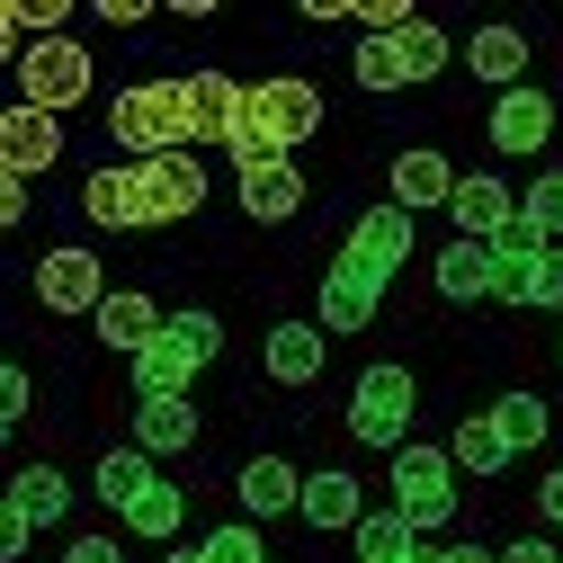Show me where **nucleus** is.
Masks as SVG:
<instances>
[{"label": "nucleus", "mask_w": 563, "mask_h": 563, "mask_svg": "<svg viewBox=\"0 0 563 563\" xmlns=\"http://www.w3.org/2000/svg\"><path fill=\"white\" fill-rule=\"evenodd\" d=\"M394 206H402V216H420V206H456V170L439 153H402L394 162Z\"/></svg>", "instance_id": "nucleus-18"}, {"label": "nucleus", "mask_w": 563, "mask_h": 563, "mask_svg": "<svg viewBox=\"0 0 563 563\" xmlns=\"http://www.w3.org/2000/svg\"><path fill=\"white\" fill-rule=\"evenodd\" d=\"M519 216H528V224H537V233H545V242H554V233H563V170H545V179H537V188H528V197H519Z\"/></svg>", "instance_id": "nucleus-32"}, {"label": "nucleus", "mask_w": 563, "mask_h": 563, "mask_svg": "<svg viewBox=\"0 0 563 563\" xmlns=\"http://www.w3.org/2000/svg\"><path fill=\"white\" fill-rule=\"evenodd\" d=\"M27 537H36V519H27V510H0V554L19 563V554H27Z\"/></svg>", "instance_id": "nucleus-34"}, {"label": "nucleus", "mask_w": 563, "mask_h": 563, "mask_svg": "<svg viewBox=\"0 0 563 563\" xmlns=\"http://www.w3.org/2000/svg\"><path fill=\"white\" fill-rule=\"evenodd\" d=\"M179 519H188V501H179L170 483H162V492H144V501L125 510V528H134V537H153V545H170V537H179Z\"/></svg>", "instance_id": "nucleus-28"}, {"label": "nucleus", "mask_w": 563, "mask_h": 563, "mask_svg": "<svg viewBox=\"0 0 563 563\" xmlns=\"http://www.w3.org/2000/svg\"><path fill=\"white\" fill-rule=\"evenodd\" d=\"M448 216H456V242H492V233L519 216V197L483 170V179H456V206H448Z\"/></svg>", "instance_id": "nucleus-13"}, {"label": "nucleus", "mask_w": 563, "mask_h": 563, "mask_svg": "<svg viewBox=\"0 0 563 563\" xmlns=\"http://www.w3.org/2000/svg\"><path fill=\"white\" fill-rule=\"evenodd\" d=\"M162 563H206V545H170V554H162Z\"/></svg>", "instance_id": "nucleus-40"}, {"label": "nucleus", "mask_w": 563, "mask_h": 563, "mask_svg": "<svg viewBox=\"0 0 563 563\" xmlns=\"http://www.w3.org/2000/svg\"><path fill=\"white\" fill-rule=\"evenodd\" d=\"M501 563H563L554 545H537V537H519V545H501Z\"/></svg>", "instance_id": "nucleus-38"}, {"label": "nucleus", "mask_w": 563, "mask_h": 563, "mask_svg": "<svg viewBox=\"0 0 563 563\" xmlns=\"http://www.w3.org/2000/svg\"><path fill=\"white\" fill-rule=\"evenodd\" d=\"M162 340H179L188 358L206 367V358H216V349H224V322H216V313H170V322H162Z\"/></svg>", "instance_id": "nucleus-30"}, {"label": "nucleus", "mask_w": 563, "mask_h": 563, "mask_svg": "<svg viewBox=\"0 0 563 563\" xmlns=\"http://www.w3.org/2000/svg\"><path fill=\"white\" fill-rule=\"evenodd\" d=\"M492 420H501V439H510V448H537V439L554 430V411H545L537 394H501V402H492Z\"/></svg>", "instance_id": "nucleus-27"}, {"label": "nucleus", "mask_w": 563, "mask_h": 563, "mask_svg": "<svg viewBox=\"0 0 563 563\" xmlns=\"http://www.w3.org/2000/svg\"><path fill=\"white\" fill-rule=\"evenodd\" d=\"M206 206V162L197 153H162V162H125V170H90L81 216L108 233H144V224H179Z\"/></svg>", "instance_id": "nucleus-1"}, {"label": "nucleus", "mask_w": 563, "mask_h": 563, "mask_svg": "<svg viewBox=\"0 0 563 563\" xmlns=\"http://www.w3.org/2000/svg\"><path fill=\"white\" fill-rule=\"evenodd\" d=\"M19 73H27V108H45V117H63V108H81V90H90V54L81 45H36V54H19Z\"/></svg>", "instance_id": "nucleus-6"}, {"label": "nucleus", "mask_w": 563, "mask_h": 563, "mask_svg": "<svg viewBox=\"0 0 563 563\" xmlns=\"http://www.w3.org/2000/svg\"><path fill=\"white\" fill-rule=\"evenodd\" d=\"M63 153V117H45V108H10V144H0V179H36L45 162Z\"/></svg>", "instance_id": "nucleus-9"}, {"label": "nucleus", "mask_w": 563, "mask_h": 563, "mask_svg": "<svg viewBox=\"0 0 563 563\" xmlns=\"http://www.w3.org/2000/svg\"><path fill=\"white\" fill-rule=\"evenodd\" d=\"M144 492H162V474H153L144 448H108V456H99V501H108V510H134Z\"/></svg>", "instance_id": "nucleus-21"}, {"label": "nucleus", "mask_w": 563, "mask_h": 563, "mask_svg": "<svg viewBox=\"0 0 563 563\" xmlns=\"http://www.w3.org/2000/svg\"><path fill=\"white\" fill-rule=\"evenodd\" d=\"M305 519L331 528V537L358 528V474H340V465H331V474H305Z\"/></svg>", "instance_id": "nucleus-22"}, {"label": "nucleus", "mask_w": 563, "mask_h": 563, "mask_svg": "<svg viewBox=\"0 0 563 563\" xmlns=\"http://www.w3.org/2000/svg\"><path fill=\"white\" fill-rule=\"evenodd\" d=\"M10 510H27L36 528L63 519V510H73V483H63V465H27V474L10 483Z\"/></svg>", "instance_id": "nucleus-25"}, {"label": "nucleus", "mask_w": 563, "mask_h": 563, "mask_svg": "<svg viewBox=\"0 0 563 563\" xmlns=\"http://www.w3.org/2000/svg\"><path fill=\"white\" fill-rule=\"evenodd\" d=\"M0 420H27V376L0 367Z\"/></svg>", "instance_id": "nucleus-36"}, {"label": "nucleus", "mask_w": 563, "mask_h": 563, "mask_svg": "<svg viewBox=\"0 0 563 563\" xmlns=\"http://www.w3.org/2000/svg\"><path fill=\"white\" fill-rule=\"evenodd\" d=\"M188 385H197V358L179 340H153L144 358H134V402H179Z\"/></svg>", "instance_id": "nucleus-17"}, {"label": "nucleus", "mask_w": 563, "mask_h": 563, "mask_svg": "<svg viewBox=\"0 0 563 563\" xmlns=\"http://www.w3.org/2000/svg\"><path fill=\"white\" fill-rule=\"evenodd\" d=\"M402 63H411V81H430V73H448V36H439L430 19H411V27H402Z\"/></svg>", "instance_id": "nucleus-31"}, {"label": "nucleus", "mask_w": 563, "mask_h": 563, "mask_svg": "<svg viewBox=\"0 0 563 563\" xmlns=\"http://www.w3.org/2000/svg\"><path fill=\"white\" fill-rule=\"evenodd\" d=\"M439 296H456V305L492 296V242H448L439 251Z\"/></svg>", "instance_id": "nucleus-23"}, {"label": "nucleus", "mask_w": 563, "mask_h": 563, "mask_svg": "<svg viewBox=\"0 0 563 563\" xmlns=\"http://www.w3.org/2000/svg\"><path fill=\"white\" fill-rule=\"evenodd\" d=\"M90 322H99V340H108V349H125V358H144V349L162 340V322H170V313H153V296H134V287H125V296L108 287V305H99Z\"/></svg>", "instance_id": "nucleus-11"}, {"label": "nucleus", "mask_w": 563, "mask_h": 563, "mask_svg": "<svg viewBox=\"0 0 563 563\" xmlns=\"http://www.w3.org/2000/svg\"><path fill=\"white\" fill-rule=\"evenodd\" d=\"M448 456H456L465 474H501L519 448L501 439V420H492V411H474V420H456V448H448Z\"/></svg>", "instance_id": "nucleus-24"}, {"label": "nucleus", "mask_w": 563, "mask_h": 563, "mask_svg": "<svg viewBox=\"0 0 563 563\" xmlns=\"http://www.w3.org/2000/svg\"><path fill=\"white\" fill-rule=\"evenodd\" d=\"M358 81H367V90H402V81H411V63H402V27H385V36L358 45Z\"/></svg>", "instance_id": "nucleus-26"}, {"label": "nucleus", "mask_w": 563, "mask_h": 563, "mask_svg": "<svg viewBox=\"0 0 563 563\" xmlns=\"http://www.w3.org/2000/svg\"><path fill=\"white\" fill-rule=\"evenodd\" d=\"M313 125H322V90H313V81H260V90H242L233 153H242V170H251V162H287Z\"/></svg>", "instance_id": "nucleus-2"}, {"label": "nucleus", "mask_w": 563, "mask_h": 563, "mask_svg": "<svg viewBox=\"0 0 563 563\" xmlns=\"http://www.w3.org/2000/svg\"><path fill=\"white\" fill-rule=\"evenodd\" d=\"M63 563H125V545H117V537H73Z\"/></svg>", "instance_id": "nucleus-35"}, {"label": "nucleus", "mask_w": 563, "mask_h": 563, "mask_svg": "<svg viewBox=\"0 0 563 563\" xmlns=\"http://www.w3.org/2000/svg\"><path fill=\"white\" fill-rule=\"evenodd\" d=\"M420 545V528L402 519V510H385V519H358V563H394V554H411Z\"/></svg>", "instance_id": "nucleus-29"}, {"label": "nucleus", "mask_w": 563, "mask_h": 563, "mask_svg": "<svg viewBox=\"0 0 563 563\" xmlns=\"http://www.w3.org/2000/svg\"><path fill=\"white\" fill-rule=\"evenodd\" d=\"M108 134L125 144V162H162V153H179L188 134H197V99H188V81H144V90H125V99L108 108Z\"/></svg>", "instance_id": "nucleus-3"}, {"label": "nucleus", "mask_w": 563, "mask_h": 563, "mask_svg": "<svg viewBox=\"0 0 563 563\" xmlns=\"http://www.w3.org/2000/svg\"><path fill=\"white\" fill-rule=\"evenodd\" d=\"M537 510L563 528V465H545V483H537Z\"/></svg>", "instance_id": "nucleus-37"}, {"label": "nucleus", "mask_w": 563, "mask_h": 563, "mask_svg": "<svg viewBox=\"0 0 563 563\" xmlns=\"http://www.w3.org/2000/svg\"><path fill=\"white\" fill-rule=\"evenodd\" d=\"M411 411H420L411 367H367L358 394H349V430H358L367 448H411Z\"/></svg>", "instance_id": "nucleus-4"}, {"label": "nucleus", "mask_w": 563, "mask_h": 563, "mask_svg": "<svg viewBox=\"0 0 563 563\" xmlns=\"http://www.w3.org/2000/svg\"><path fill=\"white\" fill-rule=\"evenodd\" d=\"M36 305H45V313H99V305H108L99 260H90V251H45V260H36Z\"/></svg>", "instance_id": "nucleus-8"}, {"label": "nucleus", "mask_w": 563, "mask_h": 563, "mask_svg": "<svg viewBox=\"0 0 563 563\" xmlns=\"http://www.w3.org/2000/svg\"><path fill=\"white\" fill-rule=\"evenodd\" d=\"M197 545H206V563H268L260 528H242V519H233V528H216V537H197Z\"/></svg>", "instance_id": "nucleus-33"}, {"label": "nucleus", "mask_w": 563, "mask_h": 563, "mask_svg": "<svg viewBox=\"0 0 563 563\" xmlns=\"http://www.w3.org/2000/svg\"><path fill=\"white\" fill-rule=\"evenodd\" d=\"M268 376L277 385H313L322 376V322H277L268 331Z\"/></svg>", "instance_id": "nucleus-19"}, {"label": "nucleus", "mask_w": 563, "mask_h": 563, "mask_svg": "<svg viewBox=\"0 0 563 563\" xmlns=\"http://www.w3.org/2000/svg\"><path fill=\"white\" fill-rule=\"evenodd\" d=\"M340 260H349V268H367V277H394V268L411 260V216H402V206H367V216L349 224Z\"/></svg>", "instance_id": "nucleus-7"}, {"label": "nucleus", "mask_w": 563, "mask_h": 563, "mask_svg": "<svg viewBox=\"0 0 563 563\" xmlns=\"http://www.w3.org/2000/svg\"><path fill=\"white\" fill-rule=\"evenodd\" d=\"M242 510H260V519L305 510V474H296L287 456H251V465H242Z\"/></svg>", "instance_id": "nucleus-16"}, {"label": "nucleus", "mask_w": 563, "mask_h": 563, "mask_svg": "<svg viewBox=\"0 0 563 563\" xmlns=\"http://www.w3.org/2000/svg\"><path fill=\"white\" fill-rule=\"evenodd\" d=\"M134 448L144 456H170V448H197V402H134Z\"/></svg>", "instance_id": "nucleus-20"}, {"label": "nucleus", "mask_w": 563, "mask_h": 563, "mask_svg": "<svg viewBox=\"0 0 563 563\" xmlns=\"http://www.w3.org/2000/svg\"><path fill=\"white\" fill-rule=\"evenodd\" d=\"M394 563H439V554H430V545H411V554H394Z\"/></svg>", "instance_id": "nucleus-41"}, {"label": "nucleus", "mask_w": 563, "mask_h": 563, "mask_svg": "<svg viewBox=\"0 0 563 563\" xmlns=\"http://www.w3.org/2000/svg\"><path fill=\"white\" fill-rule=\"evenodd\" d=\"M465 73H474V81H492L501 99H510V90H528V81H519V73H528V36H519V27H474Z\"/></svg>", "instance_id": "nucleus-12"}, {"label": "nucleus", "mask_w": 563, "mask_h": 563, "mask_svg": "<svg viewBox=\"0 0 563 563\" xmlns=\"http://www.w3.org/2000/svg\"><path fill=\"white\" fill-rule=\"evenodd\" d=\"M439 563H501V554H483V545H448Z\"/></svg>", "instance_id": "nucleus-39"}, {"label": "nucleus", "mask_w": 563, "mask_h": 563, "mask_svg": "<svg viewBox=\"0 0 563 563\" xmlns=\"http://www.w3.org/2000/svg\"><path fill=\"white\" fill-rule=\"evenodd\" d=\"M545 134H554V99L545 90H510L501 108H492V144L501 153H537Z\"/></svg>", "instance_id": "nucleus-15"}, {"label": "nucleus", "mask_w": 563, "mask_h": 563, "mask_svg": "<svg viewBox=\"0 0 563 563\" xmlns=\"http://www.w3.org/2000/svg\"><path fill=\"white\" fill-rule=\"evenodd\" d=\"M242 206H251L260 224H287L296 206H305V170L296 162H251L242 170Z\"/></svg>", "instance_id": "nucleus-14"}, {"label": "nucleus", "mask_w": 563, "mask_h": 563, "mask_svg": "<svg viewBox=\"0 0 563 563\" xmlns=\"http://www.w3.org/2000/svg\"><path fill=\"white\" fill-rule=\"evenodd\" d=\"M376 296H385V277L331 260V277H322V331H367L376 322Z\"/></svg>", "instance_id": "nucleus-10"}, {"label": "nucleus", "mask_w": 563, "mask_h": 563, "mask_svg": "<svg viewBox=\"0 0 563 563\" xmlns=\"http://www.w3.org/2000/svg\"><path fill=\"white\" fill-rule=\"evenodd\" d=\"M448 474H456V456H439V448H394V510L430 537V528H448V510H456V492H448Z\"/></svg>", "instance_id": "nucleus-5"}]
</instances>
